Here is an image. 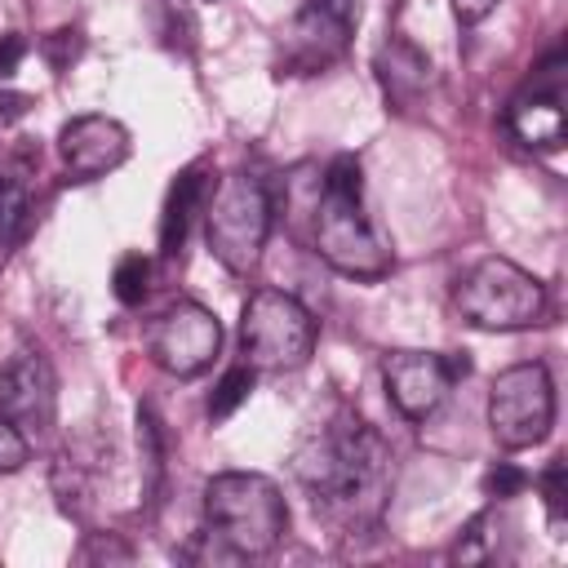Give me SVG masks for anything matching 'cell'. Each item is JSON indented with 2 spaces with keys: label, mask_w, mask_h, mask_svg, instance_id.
Returning a JSON list of instances; mask_svg holds the SVG:
<instances>
[{
  "label": "cell",
  "mask_w": 568,
  "mask_h": 568,
  "mask_svg": "<svg viewBox=\"0 0 568 568\" xmlns=\"http://www.w3.org/2000/svg\"><path fill=\"white\" fill-rule=\"evenodd\" d=\"M293 479L311 506L346 532L373 528L390 497V448L351 408H337L293 444Z\"/></svg>",
  "instance_id": "cell-1"
},
{
  "label": "cell",
  "mask_w": 568,
  "mask_h": 568,
  "mask_svg": "<svg viewBox=\"0 0 568 568\" xmlns=\"http://www.w3.org/2000/svg\"><path fill=\"white\" fill-rule=\"evenodd\" d=\"M311 244L333 271L351 280L390 275L395 262L364 213V178L355 155H333V164L324 169L320 195L311 204Z\"/></svg>",
  "instance_id": "cell-2"
},
{
  "label": "cell",
  "mask_w": 568,
  "mask_h": 568,
  "mask_svg": "<svg viewBox=\"0 0 568 568\" xmlns=\"http://www.w3.org/2000/svg\"><path fill=\"white\" fill-rule=\"evenodd\" d=\"M204 528L231 559H262L288 532V506L271 475L222 470L204 484Z\"/></svg>",
  "instance_id": "cell-3"
},
{
  "label": "cell",
  "mask_w": 568,
  "mask_h": 568,
  "mask_svg": "<svg viewBox=\"0 0 568 568\" xmlns=\"http://www.w3.org/2000/svg\"><path fill=\"white\" fill-rule=\"evenodd\" d=\"M271 217H275V204H271V191L257 173H226L209 200H204V240H209V253L231 271V275H253L257 262H262V248H266V235H271Z\"/></svg>",
  "instance_id": "cell-4"
},
{
  "label": "cell",
  "mask_w": 568,
  "mask_h": 568,
  "mask_svg": "<svg viewBox=\"0 0 568 568\" xmlns=\"http://www.w3.org/2000/svg\"><path fill=\"white\" fill-rule=\"evenodd\" d=\"M453 306L475 328L515 333V328L541 324L550 297H546V284L537 275H528L524 266H515L510 257H484L457 280Z\"/></svg>",
  "instance_id": "cell-5"
},
{
  "label": "cell",
  "mask_w": 568,
  "mask_h": 568,
  "mask_svg": "<svg viewBox=\"0 0 568 568\" xmlns=\"http://www.w3.org/2000/svg\"><path fill=\"white\" fill-rule=\"evenodd\" d=\"M240 346L257 373H293L315 351V315L293 293L257 288L240 311Z\"/></svg>",
  "instance_id": "cell-6"
},
{
  "label": "cell",
  "mask_w": 568,
  "mask_h": 568,
  "mask_svg": "<svg viewBox=\"0 0 568 568\" xmlns=\"http://www.w3.org/2000/svg\"><path fill=\"white\" fill-rule=\"evenodd\" d=\"M555 426V386L546 364H510L488 390V430L501 448H532Z\"/></svg>",
  "instance_id": "cell-7"
},
{
  "label": "cell",
  "mask_w": 568,
  "mask_h": 568,
  "mask_svg": "<svg viewBox=\"0 0 568 568\" xmlns=\"http://www.w3.org/2000/svg\"><path fill=\"white\" fill-rule=\"evenodd\" d=\"M355 27H359V0H306L284 31L280 71L315 75V71L333 67L346 53Z\"/></svg>",
  "instance_id": "cell-8"
},
{
  "label": "cell",
  "mask_w": 568,
  "mask_h": 568,
  "mask_svg": "<svg viewBox=\"0 0 568 568\" xmlns=\"http://www.w3.org/2000/svg\"><path fill=\"white\" fill-rule=\"evenodd\" d=\"M222 351V324L200 302L164 306L146 328V355L173 377H200Z\"/></svg>",
  "instance_id": "cell-9"
},
{
  "label": "cell",
  "mask_w": 568,
  "mask_h": 568,
  "mask_svg": "<svg viewBox=\"0 0 568 568\" xmlns=\"http://www.w3.org/2000/svg\"><path fill=\"white\" fill-rule=\"evenodd\" d=\"M506 124H510V133L528 151H555V146H564V53L559 49L510 98Z\"/></svg>",
  "instance_id": "cell-10"
},
{
  "label": "cell",
  "mask_w": 568,
  "mask_h": 568,
  "mask_svg": "<svg viewBox=\"0 0 568 568\" xmlns=\"http://www.w3.org/2000/svg\"><path fill=\"white\" fill-rule=\"evenodd\" d=\"M0 413L27 435V430H49L58 413V377L53 364L22 346L0 364Z\"/></svg>",
  "instance_id": "cell-11"
},
{
  "label": "cell",
  "mask_w": 568,
  "mask_h": 568,
  "mask_svg": "<svg viewBox=\"0 0 568 568\" xmlns=\"http://www.w3.org/2000/svg\"><path fill=\"white\" fill-rule=\"evenodd\" d=\"M58 160L67 182H98L129 160V129L111 115H75L58 133Z\"/></svg>",
  "instance_id": "cell-12"
},
{
  "label": "cell",
  "mask_w": 568,
  "mask_h": 568,
  "mask_svg": "<svg viewBox=\"0 0 568 568\" xmlns=\"http://www.w3.org/2000/svg\"><path fill=\"white\" fill-rule=\"evenodd\" d=\"M382 382H386V395H390L399 417L426 422L444 404V395L453 390L448 355H435V351H390L382 359Z\"/></svg>",
  "instance_id": "cell-13"
},
{
  "label": "cell",
  "mask_w": 568,
  "mask_h": 568,
  "mask_svg": "<svg viewBox=\"0 0 568 568\" xmlns=\"http://www.w3.org/2000/svg\"><path fill=\"white\" fill-rule=\"evenodd\" d=\"M209 191H213V178H209L204 164H186V169L173 178V186H169V195H164V213H160V253H164L169 262L182 257V244H186V235H191L195 213H204Z\"/></svg>",
  "instance_id": "cell-14"
},
{
  "label": "cell",
  "mask_w": 568,
  "mask_h": 568,
  "mask_svg": "<svg viewBox=\"0 0 568 568\" xmlns=\"http://www.w3.org/2000/svg\"><path fill=\"white\" fill-rule=\"evenodd\" d=\"M377 80H382V93H386V102L390 106H399V111H408L426 89H430V58L413 44V40H404V36H390L382 49H377Z\"/></svg>",
  "instance_id": "cell-15"
},
{
  "label": "cell",
  "mask_w": 568,
  "mask_h": 568,
  "mask_svg": "<svg viewBox=\"0 0 568 568\" xmlns=\"http://www.w3.org/2000/svg\"><path fill=\"white\" fill-rule=\"evenodd\" d=\"M36 222V200H31V186L22 178H9L0 186V266L22 248L27 231Z\"/></svg>",
  "instance_id": "cell-16"
},
{
  "label": "cell",
  "mask_w": 568,
  "mask_h": 568,
  "mask_svg": "<svg viewBox=\"0 0 568 568\" xmlns=\"http://www.w3.org/2000/svg\"><path fill=\"white\" fill-rule=\"evenodd\" d=\"M138 448H142V497L155 506L160 501V488H164L169 444H164V430H160V422H155V413L146 404H138Z\"/></svg>",
  "instance_id": "cell-17"
},
{
  "label": "cell",
  "mask_w": 568,
  "mask_h": 568,
  "mask_svg": "<svg viewBox=\"0 0 568 568\" xmlns=\"http://www.w3.org/2000/svg\"><path fill=\"white\" fill-rule=\"evenodd\" d=\"M111 288H115V302L120 306H142L146 293H151V257L142 253H124L111 271Z\"/></svg>",
  "instance_id": "cell-18"
},
{
  "label": "cell",
  "mask_w": 568,
  "mask_h": 568,
  "mask_svg": "<svg viewBox=\"0 0 568 568\" xmlns=\"http://www.w3.org/2000/svg\"><path fill=\"white\" fill-rule=\"evenodd\" d=\"M253 364H235V368H226L222 377H217V386H213V395H209V417L213 422H222V417H231L244 399H248V390H253Z\"/></svg>",
  "instance_id": "cell-19"
},
{
  "label": "cell",
  "mask_w": 568,
  "mask_h": 568,
  "mask_svg": "<svg viewBox=\"0 0 568 568\" xmlns=\"http://www.w3.org/2000/svg\"><path fill=\"white\" fill-rule=\"evenodd\" d=\"M541 497H546V510H550V524L559 528L564 524V515H568V462L564 457H555L546 470H541Z\"/></svg>",
  "instance_id": "cell-20"
},
{
  "label": "cell",
  "mask_w": 568,
  "mask_h": 568,
  "mask_svg": "<svg viewBox=\"0 0 568 568\" xmlns=\"http://www.w3.org/2000/svg\"><path fill=\"white\" fill-rule=\"evenodd\" d=\"M40 53H44V62H49L53 71H67V67H71V62L84 53V36H80L75 27H58L53 36H44Z\"/></svg>",
  "instance_id": "cell-21"
},
{
  "label": "cell",
  "mask_w": 568,
  "mask_h": 568,
  "mask_svg": "<svg viewBox=\"0 0 568 568\" xmlns=\"http://www.w3.org/2000/svg\"><path fill=\"white\" fill-rule=\"evenodd\" d=\"M27 457H31V444H27V435L0 413V475H13V470H22L27 466Z\"/></svg>",
  "instance_id": "cell-22"
},
{
  "label": "cell",
  "mask_w": 568,
  "mask_h": 568,
  "mask_svg": "<svg viewBox=\"0 0 568 568\" xmlns=\"http://www.w3.org/2000/svg\"><path fill=\"white\" fill-rule=\"evenodd\" d=\"M524 484H528V475H524L519 466H510V462H497V466L484 475V497H493V501H506V497H515Z\"/></svg>",
  "instance_id": "cell-23"
},
{
  "label": "cell",
  "mask_w": 568,
  "mask_h": 568,
  "mask_svg": "<svg viewBox=\"0 0 568 568\" xmlns=\"http://www.w3.org/2000/svg\"><path fill=\"white\" fill-rule=\"evenodd\" d=\"M27 58V40L18 36V31H9V36H0V80H9L13 71H18V62Z\"/></svg>",
  "instance_id": "cell-24"
},
{
  "label": "cell",
  "mask_w": 568,
  "mask_h": 568,
  "mask_svg": "<svg viewBox=\"0 0 568 568\" xmlns=\"http://www.w3.org/2000/svg\"><path fill=\"white\" fill-rule=\"evenodd\" d=\"M448 4H453V13H457L462 27H475V22H484L497 9V0H448Z\"/></svg>",
  "instance_id": "cell-25"
},
{
  "label": "cell",
  "mask_w": 568,
  "mask_h": 568,
  "mask_svg": "<svg viewBox=\"0 0 568 568\" xmlns=\"http://www.w3.org/2000/svg\"><path fill=\"white\" fill-rule=\"evenodd\" d=\"M27 111H31V98L27 93H0V129L18 124Z\"/></svg>",
  "instance_id": "cell-26"
}]
</instances>
